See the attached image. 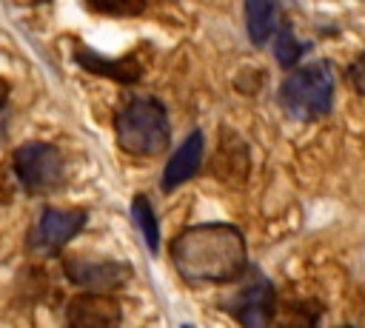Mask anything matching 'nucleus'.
<instances>
[{
	"label": "nucleus",
	"mask_w": 365,
	"mask_h": 328,
	"mask_svg": "<svg viewBox=\"0 0 365 328\" xmlns=\"http://www.w3.org/2000/svg\"><path fill=\"white\" fill-rule=\"evenodd\" d=\"M171 262L188 282H228L245 265V240L225 222L194 225L171 242Z\"/></svg>",
	"instance_id": "obj_1"
},
{
	"label": "nucleus",
	"mask_w": 365,
	"mask_h": 328,
	"mask_svg": "<svg viewBox=\"0 0 365 328\" xmlns=\"http://www.w3.org/2000/svg\"><path fill=\"white\" fill-rule=\"evenodd\" d=\"M114 128L120 148L140 157H154L165 151L171 140L168 114L157 97H134L125 108H120Z\"/></svg>",
	"instance_id": "obj_2"
},
{
	"label": "nucleus",
	"mask_w": 365,
	"mask_h": 328,
	"mask_svg": "<svg viewBox=\"0 0 365 328\" xmlns=\"http://www.w3.org/2000/svg\"><path fill=\"white\" fill-rule=\"evenodd\" d=\"M331 103H334V71L322 60L299 66L279 86V106L294 120L302 123L319 120L331 111Z\"/></svg>",
	"instance_id": "obj_3"
},
{
	"label": "nucleus",
	"mask_w": 365,
	"mask_h": 328,
	"mask_svg": "<svg viewBox=\"0 0 365 328\" xmlns=\"http://www.w3.org/2000/svg\"><path fill=\"white\" fill-rule=\"evenodd\" d=\"M14 174L29 194H48L63 180V157L48 143H23L14 151Z\"/></svg>",
	"instance_id": "obj_4"
},
{
	"label": "nucleus",
	"mask_w": 365,
	"mask_h": 328,
	"mask_svg": "<svg viewBox=\"0 0 365 328\" xmlns=\"http://www.w3.org/2000/svg\"><path fill=\"white\" fill-rule=\"evenodd\" d=\"M66 277L74 282V285H83V288H91V291H108V288H117L128 280L131 268L123 265V262H114V260H80V257H71L66 260Z\"/></svg>",
	"instance_id": "obj_5"
},
{
	"label": "nucleus",
	"mask_w": 365,
	"mask_h": 328,
	"mask_svg": "<svg viewBox=\"0 0 365 328\" xmlns=\"http://www.w3.org/2000/svg\"><path fill=\"white\" fill-rule=\"evenodd\" d=\"M86 225V211H57L48 208L43 211L37 228L31 231V245L37 251H60L80 228Z\"/></svg>",
	"instance_id": "obj_6"
},
{
	"label": "nucleus",
	"mask_w": 365,
	"mask_h": 328,
	"mask_svg": "<svg viewBox=\"0 0 365 328\" xmlns=\"http://www.w3.org/2000/svg\"><path fill=\"white\" fill-rule=\"evenodd\" d=\"M66 319H68L71 325H80V328H106V325H117V322H120V305H117L111 297H106L103 291H91V294H83V297L71 299Z\"/></svg>",
	"instance_id": "obj_7"
},
{
	"label": "nucleus",
	"mask_w": 365,
	"mask_h": 328,
	"mask_svg": "<svg viewBox=\"0 0 365 328\" xmlns=\"http://www.w3.org/2000/svg\"><path fill=\"white\" fill-rule=\"evenodd\" d=\"M237 319L245 325H265L274 314V288L268 280H254L237 297Z\"/></svg>",
	"instance_id": "obj_8"
},
{
	"label": "nucleus",
	"mask_w": 365,
	"mask_h": 328,
	"mask_svg": "<svg viewBox=\"0 0 365 328\" xmlns=\"http://www.w3.org/2000/svg\"><path fill=\"white\" fill-rule=\"evenodd\" d=\"M200 160H202V134L200 131H191L182 145L171 154L165 171H163V188L171 191L177 185H182L188 177H194V171L200 168Z\"/></svg>",
	"instance_id": "obj_9"
},
{
	"label": "nucleus",
	"mask_w": 365,
	"mask_h": 328,
	"mask_svg": "<svg viewBox=\"0 0 365 328\" xmlns=\"http://www.w3.org/2000/svg\"><path fill=\"white\" fill-rule=\"evenodd\" d=\"M245 26L254 46H265L282 26L277 0H245Z\"/></svg>",
	"instance_id": "obj_10"
},
{
	"label": "nucleus",
	"mask_w": 365,
	"mask_h": 328,
	"mask_svg": "<svg viewBox=\"0 0 365 328\" xmlns=\"http://www.w3.org/2000/svg\"><path fill=\"white\" fill-rule=\"evenodd\" d=\"M77 63L80 66H86L88 71H94V74H103V77H111V80H117V83H134V80H140V63L134 60V57H120V60H106V57H100V54H94V51H88V48H80L77 51Z\"/></svg>",
	"instance_id": "obj_11"
},
{
	"label": "nucleus",
	"mask_w": 365,
	"mask_h": 328,
	"mask_svg": "<svg viewBox=\"0 0 365 328\" xmlns=\"http://www.w3.org/2000/svg\"><path fill=\"white\" fill-rule=\"evenodd\" d=\"M131 214H134V222H137L140 231H143L145 245H148L151 251H157V248H160V225H157V217H154V208H151L148 197L137 194L134 203H131Z\"/></svg>",
	"instance_id": "obj_12"
},
{
	"label": "nucleus",
	"mask_w": 365,
	"mask_h": 328,
	"mask_svg": "<svg viewBox=\"0 0 365 328\" xmlns=\"http://www.w3.org/2000/svg\"><path fill=\"white\" fill-rule=\"evenodd\" d=\"M88 11L106 17H137L145 9V0H83Z\"/></svg>",
	"instance_id": "obj_13"
},
{
	"label": "nucleus",
	"mask_w": 365,
	"mask_h": 328,
	"mask_svg": "<svg viewBox=\"0 0 365 328\" xmlns=\"http://www.w3.org/2000/svg\"><path fill=\"white\" fill-rule=\"evenodd\" d=\"M277 60L282 63V66H294L297 63V57L305 51V46L302 43H297V37H294V31L282 23L279 29H277Z\"/></svg>",
	"instance_id": "obj_14"
},
{
	"label": "nucleus",
	"mask_w": 365,
	"mask_h": 328,
	"mask_svg": "<svg viewBox=\"0 0 365 328\" xmlns=\"http://www.w3.org/2000/svg\"><path fill=\"white\" fill-rule=\"evenodd\" d=\"M348 80L359 94H365V51L348 66Z\"/></svg>",
	"instance_id": "obj_15"
},
{
	"label": "nucleus",
	"mask_w": 365,
	"mask_h": 328,
	"mask_svg": "<svg viewBox=\"0 0 365 328\" xmlns=\"http://www.w3.org/2000/svg\"><path fill=\"white\" fill-rule=\"evenodd\" d=\"M6 100H9V83L0 77V108L6 106Z\"/></svg>",
	"instance_id": "obj_16"
}]
</instances>
